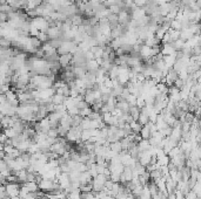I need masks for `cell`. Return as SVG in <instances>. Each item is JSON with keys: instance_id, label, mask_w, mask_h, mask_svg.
Wrapping results in <instances>:
<instances>
[{"instance_id": "3", "label": "cell", "mask_w": 201, "mask_h": 199, "mask_svg": "<svg viewBox=\"0 0 201 199\" xmlns=\"http://www.w3.org/2000/svg\"><path fill=\"white\" fill-rule=\"evenodd\" d=\"M132 178H133V173H132V167H124V171L121 172V175H120V184L122 185H125L126 183L132 181Z\"/></svg>"}, {"instance_id": "30", "label": "cell", "mask_w": 201, "mask_h": 199, "mask_svg": "<svg viewBox=\"0 0 201 199\" xmlns=\"http://www.w3.org/2000/svg\"><path fill=\"white\" fill-rule=\"evenodd\" d=\"M9 199H21V198H20L19 196H15V197H11Z\"/></svg>"}, {"instance_id": "19", "label": "cell", "mask_w": 201, "mask_h": 199, "mask_svg": "<svg viewBox=\"0 0 201 199\" xmlns=\"http://www.w3.org/2000/svg\"><path fill=\"white\" fill-rule=\"evenodd\" d=\"M108 148L111 149L112 151H114L115 153H119L122 150V149H121V144H120V141H117V142H113V143H111Z\"/></svg>"}, {"instance_id": "27", "label": "cell", "mask_w": 201, "mask_h": 199, "mask_svg": "<svg viewBox=\"0 0 201 199\" xmlns=\"http://www.w3.org/2000/svg\"><path fill=\"white\" fill-rule=\"evenodd\" d=\"M183 84H185V81H183V80H181V79H178V80H177V81H175V82L173 83V86L175 87V88H178L179 90H180V89H181V88L183 87Z\"/></svg>"}, {"instance_id": "11", "label": "cell", "mask_w": 201, "mask_h": 199, "mask_svg": "<svg viewBox=\"0 0 201 199\" xmlns=\"http://www.w3.org/2000/svg\"><path fill=\"white\" fill-rule=\"evenodd\" d=\"M139 135L141 136V138L142 139H150L151 136H152V132H151L150 128H148V125H142V128H141L140 132Z\"/></svg>"}, {"instance_id": "31", "label": "cell", "mask_w": 201, "mask_h": 199, "mask_svg": "<svg viewBox=\"0 0 201 199\" xmlns=\"http://www.w3.org/2000/svg\"><path fill=\"white\" fill-rule=\"evenodd\" d=\"M39 199H50V198H48V197H47V196L45 195V196H42V197H40Z\"/></svg>"}, {"instance_id": "10", "label": "cell", "mask_w": 201, "mask_h": 199, "mask_svg": "<svg viewBox=\"0 0 201 199\" xmlns=\"http://www.w3.org/2000/svg\"><path fill=\"white\" fill-rule=\"evenodd\" d=\"M130 107H131V106L127 103V101L122 100V101H118L117 102V106H115V108H117V109H119V110L121 111V112H126V114H128Z\"/></svg>"}, {"instance_id": "22", "label": "cell", "mask_w": 201, "mask_h": 199, "mask_svg": "<svg viewBox=\"0 0 201 199\" xmlns=\"http://www.w3.org/2000/svg\"><path fill=\"white\" fill-rule=\"evenodd\" d=\"M8 138H14V137H17L19 134H17V131L13 129V128H6V129H4V131H3Z\"/></svg>"}, {"instance_id": "5", "label": "cell", "mask_w": 201, "mask_h": 199, "mask_svg": "<svg viewBox=\"0 0 201 199\" xmlns=\"http://www.w3.org/2000/svg\"><path fill=\"white\" fill-rule=\"evenodd\" d=\"M50 151L53 153H56V155H58V156H62V155L66 152V148H65V145H62L61 143L56 142V143H53L51 145Z\"/></svg>"}, {"instance_id": "20", "label": "cell", "mask_w": 201, "mask_h": 199, "mask_svg": "<svg viewBox=\"0 0 201 199\" xmlns=\"http://www.w3.org/2000/svg\"><path fill=\"white\" fill-rule=\"evenodd\" d=\"M67 198L70 199H81V191L79 190H72L67 193Z\"/></svg>"}, {"instance_id": "13", "label": "cell", "mask_w": 201, "mask_h": 199, "mask_svg": "<svg viewBox=\"0 0 201 199\" xmlns=\"http://www.w3.org/2000/svg\"><path fill=\"white\" fill-rule=\"evenodd\" d=\"M128 114H130V116H131L134 121H138V117L140 115V109H139L136 106H132V107H130Z\"/></svg>"}, {"instance_id": "23", "label": "cell", "mask_w": 201, "mask_h": 199, "mask_svg": "<svg viewBox=\"0 0 201 199\" xmlns=\"http://www.w3.org/2000/svg\"><path fill=\"white\" fill-rule=\"evenodd\" d=\"M191 190H192L193 192H194V193L200 198V196H201V183H200V181H198L197 183L193 185V187L191 189Z\"/></svg>"}, {"instance_id": "9", "label": "cell", "mask_w": 201, "mask_h": 199, "mask_svg": "<svg viewBox=\"0 0 201 199\" xmlns=\"http://www.w3.org/2000/svg\"><path fill=\"white\" fill-rule=\"evenodd\" d=\"M65 96L61 95V94H56L54 93L53 96L51 97V102L54 104V106H58V104H64V101H65Z\"/></svg>"}, {"instance_id": "16", "label": "cell", "mask_w": 201, "mask_h": 199, "mask_svg": "<svg viewBox=\"0 0 201 199\" xmlns=\"http://www.w3.org/2000/svg\"><path fill=\"white\" fill-rule=\"evenodd\" d=\"M169 162H171V158L168 157V155H165V156L156 159V164H158L159 167H166V165L169 164Z\"/></svg>"}, {"instance_id": "32", "label": "cell", "mask_w": 201, "mask_h": 199, "mask_svg": "<svg viewBox=\"0 0 201 199\" xmlns=\"http://www.w3.org/2000/svg\"><path fill=\"white\" fill-rule=\"evenodd\" d=\"M0 95H1V94H0Z\"/></svg>"}, {"instance_id": "15", "label": "cell", "mask_w": 201, "mask_h": 199, "mask_svg": "<svg viewBox=\"0 0 201 199\" xmlns=\"http://www.w3.org/2000/svg\"><path fill=\"white\" fill-rule=\"evenodd\" d=\"M138 179H139V183H140L141 185L142 186H145V185H147L148 184V182L151 181V178H150V172H144L142 175H140V176L138 177Z\"/></svg>"}, {"instance_id": "12", "label": "cell", "mask_w": 201, "mask_h": 199, "mask_svg": "<svg viewBox=\"0 0 201 199\" xmlns=\"http://www.w3.org/2000/svg\"><path fill=\"white\" fill-rule=\"evenodd\" d=\"M130 128H131V130H132V132L133 134H139L140 132V130H141V128H142V125L138 122V121H131L130 123Z\"/></svg>"}, {"instance_id": "7", "label": "cell", "mask_w": 201, "mask_h": 199, "mask_svg": "<svg viewBox=\"0 0 201 199\" xmlns=\"http://www.w3.org/2000/svg\"><path fill=\"white\" fill-rule=\"evenodd\" d=\"M92 176L89 175L88 171H84V172H80V176H79V183H80V186L81 185H86V184H89L92 183Z\"/></svg>"}, {"instance_id": "26", "label": "cell", "mask_w": 201, "mask_h": 199, "mask_svg": "<svg viewBox=\"0 0 201 199\" xmlns=\"http://www.w3.org/2000/svg\"><path fill=\"white\" fill-rule=\"evenodd\" d=\"M125 101H127V103L130 104V106H135V101H136V96H134V95H132V94H130L128 95V97L125 100Z\"/></svg>"}, {"instance_id": "18", "label": "cell", "mask_w": 201, "mask_h": 199, "mask_svg": "<svg viewBox=\"0 0 201 199\" xmlns=\"http://www.w3.org/2000/svg\"><path fill=\"white\" fill-rule=\"evenodd\" d=\"M138 122L140 123L141 125H146L148 122H150V117H148V115L147 114H145V112H141L140 111V115H139V117H138Z\"/></svg>"}, {"instance_id": "25", "label": "cell", "mask_w": 201, "mask_h": 199, "mask_svg": "<svg viewBox=\"0 0 201 199\" xmlns=\"http://www.w3.org/2000/svg\"><path fill=\"white\" fill-rule=\"evenodd\" d=\"M145 104H146V103H145V100L141 97V96H138V97H136L135 106L138 107L139 109H141V108H144V107H145Z\"/></svg>"}, {"instance_id": "8", "label": "cell", "mask_w": 201, "mask_h": 199, "mask_svg": "<svg viewBox=\"0 0 201 199\" xmlns=\"http://www.w3.org/2000/svg\"><path fill=\"white\" fill-rule=\"evenodd\" d=\"M39 122V125H40V129H41V132H47L48 130L51 129V123H50V120H48V117H44L41 118L40 121H38Z\"/></svg>"}, {"instance_id": "4", "label": "cell", "mask_w": 201, "mask_h": 199, "mask_svg": "<svg viewBox=\"0 0 201 199\" xmlns=\"http://www.w3.org/2000/svg\"><path fill=\"white\" fill-rule=\"evenodd\" d=\"M136 161H138V163L141 164L142 167H146V165H148L151 163V161H152V156H151V153L148 152V151H142V152H139Z\"/></svg>"}, {"instance_id": "1", "label": "cell", "mask_w": 201, "mask_h": 199, "mask_svg": "<svg viewBox=\"0 0 201 199\" xmlns=\"http://www.w3.org/2000/svg\"><path fill=\"white\" fill-rule=\"evenodd\" d=\"M109 179L105 175H97L92 179V187H93V192H100V191L103 190L105 187V183L106 181Z\"/></svg>"}, {"instance_id": "24", "label": "cell", "mask_w": 201, "mask_h": 199, "mask_svg": "<svg viewBox=\"0 0 201 199\" xmlns=\"http://www.w3.org/2000/svg\"><path fill=\"white\" fill-rule=\"evenodd\" d=\"M67 114L68 115H71V116H77V115H79V109L77 108V107H71V108H68L67 109Z\"/></svg>"}, {"instance_id": "28", "label": "cell", "mask_w": 201, "mask_h": 199, "mask_svg": "<svg viewBox=\"0 0 201 199\" xmlns=\"http://www.w3.org/2000/svg\"><path fill=\"white\" fill-rule=\"evenodd\" d=\"M8 139V137L6 136V135L4 134V132H0V143H3V144H5L6 143V141Z\"/></svg>"}, {"instance_id": "17", "label": "cell", "mask_w": 201, "mask_h": 199, "mask_svg": "<svg viewBox=\"0 0 201 199\" xmlns=\"http://www.w3.org/2000/svg\"><path fill=\"white\" fill-rule=\"evenodd\" d=\"M24 185L27 187L29 192H37V191L39 190L38 184L35 183V182H25V183H24Z\"/></svg>"}, {"instance_id": "21", "label": "cell", "mask_w": 201, "mask_h": 199, "mask_svg": "<svg viewBox=\"0 0 201 199\" xmlns=\"http://www.w3.org/2000/svg\"><path fill=\"white\" fill-rule=\"evenodd\" d=\"M92 108H91V106H87L85 107V108H82V109H80L79 110V115L81 116V117H88L89 115H91V112H92Z\"/></svg>"}, {"instance_id": "29", "label": "cell", "mask_w": 201, "mask_h": 199, "mask_svg": "<svg viewBox=\"0 0 201 199\" xmlns=\"http://www.w3.org/2000/svg\"><path fill=\"white\" fill-rule=\"evenodd\" d=\"M167 199H175V193H174V192L168 193V195H167Z\"/></svg>"}, {"instance_id": "14", "label": "cell", "mask_w": 201, "mask_h": 199, "mask_svg": "<svg viewBox=\"0 0 201 199\" xmlns=\"http://www.w3.org/2000/svg\"><path fill=\"white\" fill-rule=\"evenodd\" d=\"M150 148H151V144H150V142H148V139H141L140 142L138 143V149H139L140 152H142V151H147Z\"/></svg>"}, {"instance_id": "2", "label": "cell", "mask_w": 201, "mask_h": 199, "mask_svg": "<svg viewBox=\"0 0 201 199\" xmlns=\"http://www.w3.org/2000/svg\"><path fill=\"white\" fill-rule=\"evenodd\" d=\"M5 189H6V195L8 196L9 198H11V197L19 196V189H20V186H19L18 183H6Z\"/></svg>"}, {"instance_id": "6", "label": "cell", "mask_w": 201, "mask_h": 199, "mask_svg": "<svg viewBox=\"0 0 201 199\" xmlns=\"http://www.w3.org/2000/svg\"><path fill=\"white\" fill-rule=\"evenodd\" d=\"M71 61H72V54L71 53H68V54H61V55H59V59H58V62L61 66V68H66L67 66H70Z\"/></svg>"}]
</instances>
